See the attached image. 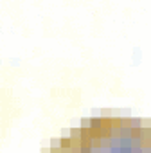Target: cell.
<instances>
[{"instance_id": "6da1fadb", "label": "cell", "mask_w": 151, "mask_h": 153, "mask_svg": "<svg viewBox=\"0 0 151 153\" xmlns=\"http://www.w3.org/2000/svg\"><path fill=\"white\" fill-rule=\"evenodd\" d=\"M45 153H151V124L126 115L90 117Z\"/></svg>"}]
</instances>
